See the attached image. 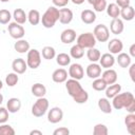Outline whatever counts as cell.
I'll list each match as a JSON object with an SVG mask.
<instances>
[{"label":"cell","mask_w":135,"mask_h":135,"mask_svg":"<svg viewBox=\"0 0 135 135\" xmlns=\"http://www.w3.org/2000/svg\"><path fill=\"white\" fill-rule=\"evenodd\" d=\"M65 88H66V91H68V94L74 99V101L76 103H85L89 99V94L88 92L81 86L79 80H76V79H66V82H65Z\"/></svg>","instance_id":"obj_1"},{"label":"cell","mask_w":135,"mask_h":135,"mask_svg":"<svg viewBox=\"0 0 135 135\" xmlns=\"http://www.w3.org/2000/svg\"><path fill=\"white\" fill-rule=\"evenodd\" d=\"M59 20V9L56 6H50L41 18V23L45 28H52Z\"/></svg>","instance_id":"obj_2"},{"label":"cell","mask_w":135,"mask_h":135,"mask_svg":"<svg viewBox=\"0 0 135 135\" xmlns=\"http://www.w3.org/2000/svg\"><path fill=\"white\" fill-rule=\"evenodd\" d=\"M112 101V105L116 110H121L124 109L132 100L135 99L133 93L131 92H124V93H118L116 96H114Z\"/></svg>","instance_id":"obj_3"},{"label":"cell","mask_w":135,"mask_h":135,"mask_svg":"<svg viewBox=\"0 0 135 135\" xmlns=\"http://www.w3.org/2000/svg\"><path fill=\"white\" fill-rule=\"evenodd\" d=\"M47 110H49V100L44 96L39 97L32 107V114L35 117H41L47 112Z\"/></svg>","instance_id":"obj_4"},{"label":"cell","mask_w":135,"mask_h":135,"mask_svg":"<svg viewBox=\"0 0 135 135\" xmlns=\"http://www.w3.org/2000/svg\"><path fill=\"white\" fill-rule=\"evenodd\" d=\"M26 64L28 68L33 70L39 68V65L41 64V54L38 50L36 49L28 50L27 56H26Z\"/></svg>","instance_id":"obj_5"},{"label":"cell","mask_w":135,"mask_h":135,"mask_svg":"<svg viewBox=\"0 0 135 135\" xmlns=\"http://www.w3.org/2000/svg\"><path fill=\"white\" fill-rule=\"evenodd\" d=\"M77 44L83 49H91L95 46L96 39L93 33H83L77 37Z\"/></svg>","instance_id":"obj_6"},{"label":"cell","mask_w":135,"mask_h":135,"mask_svg":"<svg viewBox=\"0 0 135 135\" xmlns=\"http://www.w3.org/2000/svg\"><path fill=\"white\" fill-rule=\"evenodd\" d=\"M93 35L96 39V41L99 42H107L110 38V31L104 24H98L94 27Z\"/></svg>","instance_id":"obj_7"},{"label":"cell","mask_w":135,"mask_h":135,"mask_svg":"<svg viewBox=\"0 0 135 135\" xmlns=\"http://www.w3.org/2000/svg\"><path fill=\"white\" fill-rule=\"evenodd\" d=\"M7 31L9 33L11 37L14 38V39H17V40L21 39L24 36V34H25L24 27L21 24L17 23V22H11L7 25Z\"/></svg>","instance_id":"obj_8"},{"label":"cell","mask_w":135,"mask_h":135,"mask_svg":"<svg viewBox=\"0 0 135 135\" xmlns=\"http://www.w3.org/2000/svg\"><path fill=\"white\" fill-rule=\"evenodd\" d=\"M63 118V112L59 107H54L51 110H49L47 113V120L51 123H58Z\"/></svg>","instance_id":"obj_9"},{"label":"cell","mask_w":135,"mask_h":135,"mask_svg":"<svg viewBox=\"0 0 135 135\" xmlns=\"http://www.w3.org/2000/svg\"><path fill=\"white\" fill-rule=\"evenodd\" d=\"M69 75L73 79L80 80L84 76V70H83V68H82L81 64H79V63H73L69 68Z\"/></svg>","instance_id":"obj_10"},{"label":"cell","mask_w":135,"mask_h":135,"mask_svg":"<svg viewBox=\"0 0 135 135\" xmlns=\"http://www.w3.org/2000/svg\"><path fill=\"white\" fill-rule=\"evenodd\" d=\"M85 73H86V76L89 78L96 79V78L101 76V66H100V64H98L96 62H92L91 64H89L86 66Z\"/></svg>","instance_id":"obj_11"},{"label":"cell","mask_w":135,"mask_h":135,"mask_svg":"<svg viewBox=\"0 0 135 135\" xmlns=\"http://www.w3.org/2000/svg\"><path fill=\"white\" fill-rule=\"evenodd\" d=\"M123 49V43L118 38H113L108 43V50L111 54H119Z\"/></svg>","instance_id":"obj_12"},{"label":"cell","mask_w":135,"mask_h":135,"mask_svg":"<svg viewBox=\"0 0 135 135\" xmlns=\"http://www.w3.org/2000/svg\"><path fill=\"white\" fill-rule=\"evenodd\" d=\"M75 39H76V32L73 28H66V30L62 31V33L60 35V40L64 44L72 43L75 41Z\"/></svg>","instance_id":"obj_13"},{"label":"cell","mask_w":135,"mask_h":135,"mask_svg":"<svg viewBox=\"0 0 135 135\" xmlns=\"http://www.w3.org/2000/svg\"><path fill=\"white\" fill-rule=\"evenodd\" d=\"M98 61L100 62V66L101 68H103V69H110V68H112L114 65L115 58H114L113 54L105 53V54H103V55L100 56V58H99Z\"/></svg>","instance_id":"obj_14"},{"label":"cell","mask_w":135,"mask_h":135,"mask_svg":"<svg viewBox=\"0 0 135 135\" xmlns=\"http://www.w3.org/2000/svg\"><path fill=\"white\" fill-rule=\"evenodd\" d=\"M12 69L17 74H23V73H25V71L27 69L26 61L24 59H22V58H17V59H15L13 61Z\"/></svg>","instance_id":"obj_15"},{"label":"cell","mask_w":135,"mask_h":135,"mask_svg":"<svg viewBox=\"0 0 135 135\" xmlns=\"http://www.w3.org/2000/svg\"><path fill=\"white\" fill-rule=\"evenodd\" d=\"M101 78L105 81L108 85H110L117 81V73L113 69H105V71L101 75Z\"/></svg>","instance_id":"obj_16"},{"label":"cell","mask_w":135,"mask_h":135,"mask_svg":"<svg viewBox=\"0 0 135 135\" xmlns=\"http://www.w3.org/2000/svg\"><path fill=\"white\" fill-rule=\"evenodd\" d=\"M123 28H124V25H123V22L121 19H119V18L112 19V21L110 23V31L112 32V34L119 35L123 32Z\"/></svg>","instance_id":"obj_17"},{"label":"cell","mask_w":135,"mask_h":135,"mask_svg":"<svg viewBox=\"0 0 135 135\" xmlns=\"http://www.w3.org/2000/svg\"><path fill=\"white\" fill-rule=\"evenodd\" d=\"M52 79L56 83H62L65 82L68 79V72L64 69H57L52 74Z\"/></svg>","instance_id":"obj_18"},{"label":"cell","mask_w":135,"mask_h":135,"mask_svg":"<svg viewBox=\"0 0 135 135\" xmlns=\"http://www.w3.org/2000/svg\"><path fill=\"white\" fill-rule=\"evenodd\" d=\"M73 20V12L70 8L59 9V22L62 24H69Z\"/></svg>","instance_id":"obj_19"},{"label":"cell","mask_w":135,"mask_h":135,"mask_svg":"<svg viewBox=\"0 0 135 135\" xmlns=\"http://www.w3.org/2000/svg\"><path fill=\"white\" fill-rule=\"evenodd\" d=\"M6 109L8 113H17L21 109V101L19 98L12 97L6 102Z\"/></svg>","instance_id":"obj_20"},{"label":"cell","mask_w":135,"mask_h":135,"mask_svg":"<svg viewBox=\"0 0 135 135\" xmlns=\"http://www.w3.org/2000/svg\"><path fill=\"white\" fill-rule=\"evenodd\" d=\"M80 18H81V21L83 23H85V24H92L96 20V14H95V12H93L91 9H83L81 12Z\"/></svg>","instance_id":"obj_21"},{"label":"cell","mask_w":135,"mask_h":135,"mask_svg":"<svg viewBox=\"0 0 135 135\" xmlns=\"http://www.w3.org/2000/svg\"><path fill=\"white\" fill-rule=\"evenodd\" d=\"M124 123L127 127V131L131 135H135V114L129 113L124 117Z\"/></svg>","instance_id":"obj_22"},{"label":"cell","mask_w":135,"mask_h":135,"mask_svg":"<svg viewBox=\"0 0 135 135\" xmlns=\"http://www.w3.org/2000/svg\"><path fill=\"white\" fill-rule=\"evenodd\" d=\"M123 20H127V21H131L134 19L135 17V9L133 6L131 5H128L126 7H122L120 8V14H119Z\"/></svg>","instance_id":"obj_23"},{"label":"cell","mask_w":135,"mask_h":135,"mask_svg":"<svg viewBox=\"0 0 135 135\" xmlns=\"http://www.w3.org/2000/svg\"><path fill=\"white\" fill-rule=\"evenodd\" d=\"M14 49L16 52L20 53V54H24V53H27L28 50H30V43L24 40V39H18L15 44H14Z\"/></svg>","instance_id":"obj_24"},{"label":"cell","mask_w":135,"mask_h":135,"mask_svg":"<svg viewBox=\"0 0 135 135\" xmlns=\"http://www.w3.org/2000/svg\"><path fill=\"white\" fill-rule=\"evenodd\" d=\"M116 61H117V63H118L121 68L127 69V68H129V65L131 64L132 58H131V56H130L129 54H127V53H121V52H120V53L118 54L117 58H116Z\"/></svg>","instance_id":"obj_25"},{"label":"cell","mask_w":135,"mask_h":135,"mask_svg":"<svg viewBox=\"0 0 135 135\" xmlns=\"http://www.w3.org/2000/svg\"><path fill=\"white\" fill-rule=\"evenodd\" d=\"M31 92H32V94H33L35 97H37V98L43 97V96L46 94V88H45L42 83L37 82V83H34V84L32 85Z\"/></svg>","instance_id":"obj_26"},{"label":"cell","mask_w":135,"mask_h":135,"mask_svg":"<svg viewBox=\"0 0 135 135\" xmlns=\"http://www.w3.org/2000/svg\"><path fill=\"white\" fill-rule=\"evenodd\" d=\"M13 17L15 19V22L19 23V24H24L27 20V15L25 14V12L22 8H16L13 13Z\"/></svg>","instance_id":"obj_27"},{"label":"cell","mask_w":135,"mask_h":135,"mask_svg":"<svg viewBox=\"0 0 135 135\" xmlns=\"http://www.w3.org/2000/svg\"><path fill=\"white\" fill-rule=\"evenodd\" d=\"M104 91H105V96H107V98H113V97L116 96L118 93H120V91H121V85L115 82V83L110 84L109 86H107Z\"/></svg>","instance_id":"obj_28"},{"label":"cell","mask_w":135,"mask_h":135,"mask_svg":"<svg viewBox=\"0 0 135 135\" xmlns=\"http://www.w3.org/2000/svg\"><path fill=\"white\" fill-rule=\"evenodd\" d=\"M98 108L104 114H111L112 113V105H111V103H110V101L107 97L105 98H100L98 100Z\"/></svg>","instance_id":"obj_29"},{"label":"cell","mask_w":135,"mask_h":135,"mask_svg":"<svg viewBox=\"0 0 135 135\" xmlns=\"http://www.w3.org/2000/svg\"><path fill=\"white\" fill-rule=\"evenodd\" d=\"M105 11H107V14H108L112 19H115V18H118V17H119L120 7H119L116 3H110L109 5H107Z\"/></svg>","instance_id":"obj_30"},{"label":"cell","mask_w":135,"mask_h":135,"mask_svg":"<svg viewBox=\"0 0 135 135\" xmlns=\"http://www.w3.org/2000/svg\"><path fill=\"white\" fill-rule=\"evenodd\" d=\"M84 55V49L81 47L80 45H78L77 43L75 45H73L70 50V56L74 59H80L82 58Z\"/></svg>","instance_id":"obj_31"},{"label":"cell","mask_w":135,"mask_h":135,"mask_svg":"<svg viewBox=\"0 0 135 135\" xmlns=\"http://www.w3.org/2000/svg\"><path fill=\"white\" fill-rule=\"evenodd\" d=\"M27 20H28V22L32 25H37L40 22V20H41L39 11H37V9H31L28 12V14H27Z\"/></svg>","instance_id":"obj_32"},{"label":"cell","mask_w":135,"mask_h":135,"mask_svg":"<svg viewBox=\"0 0 135 135\" xmlns=\"http://www.w3.org/2000/svg\"><path fill=\"white\" fill-rule=\"evenodd\" d=\"M56 62L60 66H66L71 63V56L65 53H60L56 56Z\"/></svg>","instance_id":"obj_33"},{"label":"cell","mask_w":135,"mask_h":135,"mask_svg":"<svg viewBox=\"0 0 135 135\" xmlns=\"http://www.w3.org/2000/svg\"><path fill=\"white\" fill-rule=\"evenodd\" d=\"M88 2L93 5L94 9L96 12H103L105 11V7H107V1L105 0H88Z\"/></svg>","instance_id":"obj_34"},{"label":"cell","mask_w":135,"mask_h":135,"mask_svg":"<svg viewBox=\"0 0 135 135\" xmlns=\"http://www.w3.org/2000/svg\"><path fill=\"white\" fill-rule=\"evenodd\" d=\"M100 52L99 50L95 49V47H91V49H88V52H86V57L88 59L91 61V62H97L100 58Z\"/></svg>","instance_id":"obj_35"},{"label":"cell","mask_w":135,"mask_h":135,"mask_svg":"<svg viewBox=\"0 0 135 135\" xmlns=\"http://www.w3.org/2000/svg\"><path fill=\"white\" fill-rule=\"evenodd\" d=\"M41 55L44 59L46 60H51L53 58L56 57V51L53 46H44L42 49V52H41Z\"/></svg>","instance_id":"obj_36"},{"label":"cell","mask_w":135,"mask_h":135,"mask_svg":"<svg viewBox=\"0 0 135 135\" xmlns=\"http://www.w3.org/2000/svg\"><path fill=\"white\" fill-rule=\"evenodd\" d=\"M19 81V77L17 73H8L5 77V83L8 86H15L17 84V82Z\"/></svg>","instance_id":"obj_37"},{"label":"cell","mask_w":135,"mask_h":135,"mask_svg":"<svg viewBox=\"0 0 135 135\" xmlns=\"http://www.w3.org/2000/svg\"><path fill=\"white\" fill-rule=\"evenodd\" d=\"M107 86H108V84L105 83V81L102 78H99V77L94 79V81L92 83V88L95 91H104Z\"/></svg>","instance_id":"obj_38"},{"label":"cell","mask_w":135,"mask_h":135,"mask_svg":"<svg viewBox=\"0 0 135 135\" xmlns=\"http://www.w3.org/2000/svg\"><path fill=\"white\" fill-rule=\"evenodd\" d=\"M108 133H109L108 128L103 123H97L93 129V134L94 135H107Z\"/></svg>","instance_id":"obj_39"},{"label":"cell","mask_w":135,"mask_h":135,"mask_svg":"<svg viewBox=\"0 0 135 135\" xmlns=\"http://www.w3.org/2000/svg\"><path fill=\"white\" fill-rule=\"evenodd\" d=\"M12 15L9 13V11L7 9H0V23L1 24H7L11 21Z\"/></svg>","instance_id":"obj_40"},{"label":"cell","mask_w":135,"mask_h":135,"mask_svg":"<svg viewBox=\"0 0 135 135\" xmlns=\"http://www.w3.org/2000/svg\"><path fill=\"white\" fill-rule=\"evenodd\" d=\"M14 134H15V130L13 129L12 126L1 123V126H0V135H14Z\"/></svg>","instance_id":"obj_41"},{"label":"cell","mask_w":135,"mask_h":135,"mask_svg":"<svg viewBox=\"0 0 135 135\" xmlns=\"http://www.w3.org/2000/svg\"><path fill=\"white\" fill-rule=\"evenodd\" d=\"M8 119V111L6 108L0 107V123H5Z\"/></svg>","instance_id":"obj_42"},{"label":"cell","mask_w":135,"mask_h":135,"mask_svg":"<svg viewBox=\"0 0 135 135\" xmlns=\"http://www.w3.org/2000/svg\"><path fill=\"white\" fill-rule=\"evenodd\" d=\"M69 134H70V130L65 127L58 128L53 132V135H69Z\"/></svg>","instance_id":"obj_43"},{"label":"cell","mask_w":135,"mask_h":135,"mask_svg":"<svg viewBox=\"0 0 135 135\" xmlns=\"http://www.w3.org/2000/svg\"><path fill=\"white\" fill-rule=\"evenodd\" d=\"M52 2L56 7H64L70 2V0H52Z\"/></svg>","instance_id":"obj_44"},{"label":"cell","mask_w":135,"mask_h":135,"mask_svg":"<svg viewBox=\"0 0 135 135\" xmlns=\"http://www.w3.org/2000/svg\"><path fill=\"white\" fill-rule=\"evenodd\" d=\"M129 74H130L131 80L134 82L135 81V63H131L129 65Z\"/></svg>","instance_id":"obj_45"},{"label":"cell","mask_w":135,"mask_h":135,"mask_svg":"<svg viewBox=\"0 0 135 135\" xmlns=\"http://www.w3.org/2000/svg\"><path fill=\"white\" fill-rule=\"evenodd\" d=\"M115 1H116V4H117L120 8L126 7V6L130 5V3H131V1H130V0H115Z\"/></svg>","instance_id":"obj_46"},{"label":"cell","mask_w":135,"mask_h":135,"mask_svg":"<svg viewBox=\"0 0 135 135\" xmlns=\"http://www.w3.org/2000/svg\"><path fill=\"white\" fill-rule=\"evenodd\" d=\"M124 109H126L127 112H129V113H134V112H135V99L132 100Z\"/></svg>","instance_id":"obj_47"},{"label":"cell","mask_w":135,"mask_h":135,"mask_svg":"<svg viewBox=\"0 0 135 135\" xmlns=\"http://www.w3.org/2000/svg\"><path fill=\"white\" fill-rule=\"evenodd\" d=\"M130 56L131 57H135V44L134 43L130 46Z\"/></svg>","instance_id":"obj_48"},{"label":"cell","mask_w":135,"mask_h":135,"mask_svg":"<svg viewBox=\"0 0 135 135\" xmlns=\"http://www.w3.org/2000/svg\"><path fill=\"white\" fill-rule=\"evenodd\" d=\"M30 134L31 135H42V132L39 131V130H33V131L30 132Z\"/></svg>","instance_id":"obj_49"},{"label":"cell","mask_w":135,"mask_h":135,"mask_svg":"<svg viewBox=\"0 0 135 135\" xmlns=\"http://www.w3.org/2000/svg\"><path fill=\"white\" fill-rule=\"evenodd\" d=\"M74 4H77V5H79V4H82L83 2H84V0H71Z\"/></svg>","instance_id":"obj_50"},{"label":"cell","mask_w":135,"mask_h":135,"mask_svg":"<svg viewBox=\"0 0 135 135\" xmlns=\"http://www.w3.org/2000/svg\"><path fill=\"white\" fill-rule=\"evenodd\" d=\"M2 102H3V95L0 93V104H1Z\"/></svg>","instance_id":"obj_51"},{"label":"cell","mask_w":135,"mask_h":135,"mask_svg":"<svg viewBox=\"0 0 135 135\" xmlns=\"http://www.w3.org/2000/svg\"><path fill=\"white\" fill-rule=\"evenodd\" d=\"M2 88H3V82H2L1 80H0V90H1Z\"/></svg>","instance_id":"obj_52"},{"label":"cell","mask_w":135,"mask_h":135,"mask_svg":"<svg viewBox=\"0 0 135 135\" xmlns=\"http://www.w3.org/2000/svg\"><path fill=\"white\" fill-rule=\"evenodd\" d=\"M0 1H1V2H8L9 0H0Z\"/></svg>","instance_id":"obj_53"}]
</instances>
